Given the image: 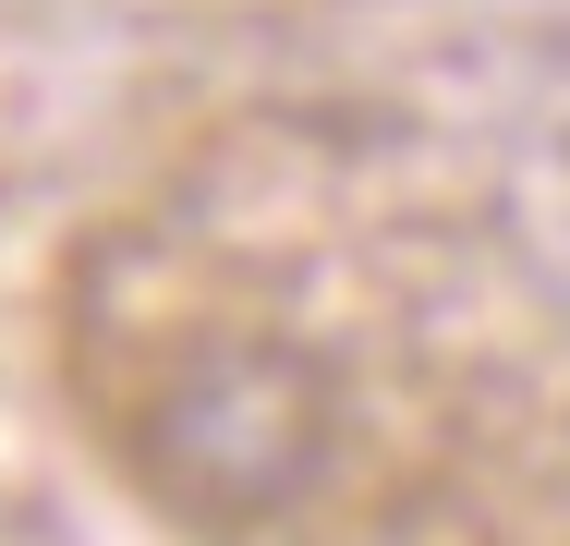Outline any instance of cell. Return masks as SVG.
<instances>
[{"label": "cell", "mask_w": 570, "mask_h": 546, "mask_svg": "<svg viewBox=\"0 0 570 546\" xmlns=\"http://www.w3.org/2000/svg\"><path fill=\"white\" fill-rule=\"evenodd\" d=\"M121 449H134V486L195 523V535H267L292 523L328 461H341V389L316 352H292L279 328H195L146 364L134 413H121Z\"/></svg>", "instance_id": "cell-1"}]
</instances>
